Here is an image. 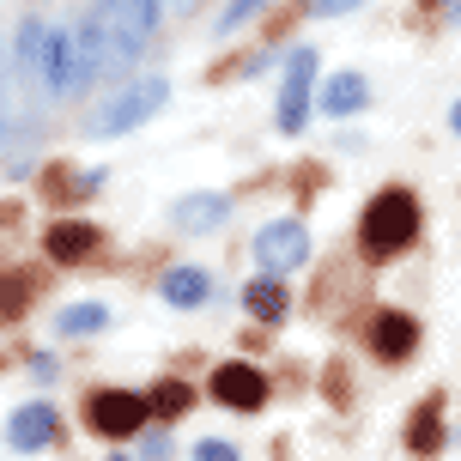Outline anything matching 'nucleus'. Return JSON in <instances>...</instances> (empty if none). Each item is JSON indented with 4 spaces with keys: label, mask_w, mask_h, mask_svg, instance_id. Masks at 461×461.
I'll return each mask as SVG.
<instances>
[{
    "label": "nucleus",
    "mask_w": 461,
    "mask_h": 461,
    "mask_svg": "<svg viewBox=\"0 0 461 461\" xmlns=\"http://www.w3.org/2000/svg\"><path fill=\"white\" fill-rule=\"evenodd\" d=\"M413 237H419V201L407 194V188H383V194L365 207V219H358V243H365L370 261L401 255Z\"/></svg>",
    "instance_id": "f257e3e1"
},
{
    "label": "nucleus",
    "mask_w": 461,
    "mask_h": 461,
    "mask_svg": "<svg viewBox=\"0 0 461 461\" xmlns=\"http://www.w3.org/2000/svg\"><path fill=\"white\" fill-rule=\"evenodd\" d=\"M164 97H170V79H134V86H122L110 104H97L92 122H86V134H97V140L134 134L140 122H152V115L164 110Z\"/></svg>",
    "instance_id": "f03ea898"
},
{
    "label": "nucleus",
    "mask_w": 461,
    "mask_h": 461,
    "mask_svg": "<svg viewBox=\"0 0 461 461\" xmlns=\"http://www.w3.org/2000/svg\"><path fill=\"white\" fill-rule=\"evenodd\" d=\"M310 86H316V49H285V79H279V134H298L303 122H310Z\"/></svg>",
    "instance_id": "7ed1b4c3"
},
{
    "label": "nucleus",
    "mask_w": 461,
    "mask_h": 461,
    "mask_svg": "<svg viewBox=\"0 0 461 461\" xmlns=\"http://www.w3.org/2000/svg\"><path fill=\"white\" fill-rule=\"evenodd\" d=\"M146 413H152V401L134 394V389H97L92 407H86L97 438H134L140 425H146Z\"/></svg>",
    "instance_id": "20e7f679"
},
{
    "label": "nucleus",
    "mask_w": 461,
    "mask_h": 461,
    "mask_svg": "<svg viewBox=\"0 0 461 461\" xmlns=\"http://www.w3.org/2000/svg\"><path fill=\"white\" fill-rule=\"evenodd\" d=\"M255 261H261V274L285 279L292 267H303V261H310V230H303L298 219L261 225V237H255Z\"/></svg>",
    "instance_id": "39448f33"
},
{
    "label": "nucleus",
    "mask_w": 461,
    "mask_h": 461,
    "mask_svg": "<svg viewBox=\"0 0 461 461\" xmlns=\"http://www.w3.org/2000/svg\"><path fill=\"white\" fill-rule=\"evenodd\" d=\"M158 6H164V0H122L115 31H110V73H122V68L140 55V49H146L152 24H158Z\"/></svg>",
    "instance_id": "423d86ee"
},
{
    "label": "nucleus",
    "mask_w": 461,
    "mask_h": 461,
    "mask_svg": "<svg viewBox=\"0 0 461 461\" xmlns=\"http://www.w3.org/2000/svg\"><path fill=\"white\" fill-rule=\"evenodd\" d=\"M212 401L219 407H237V413H255L267 401V376L255 365H219L212 370Z\"/></svg>",
    "instance_id": "0eeeda50"
},
{
    "label": "nucleus",
    "mask_w": 461,
    "mask_h": 461,
    "mask_svg": "<svg viewBox=\"0 0 461 461\" xmlns=\"http://www.w3.org/2000/svg\"><path fill=\"white\" fill-rule=\"evenodd\" d=\"M55 431H61V419H55V407H49V401H31V407H19V413L6 419V443H13L19 456L49 449V443H55Z\"/></svg>",
    "instance_id": "6e6552de"
},
{
    "label": "nucleus",
    "mask_w": 461,
    "mask_h": 461,
    "mask_svg": "<svg viewBox=\"0 0 461 461\" xmlns=\"http://www.w3.org/2000/svg\"><path fill=\"white\" fill-rule=\"evenodd\" d=\"M413 340H419L413 316H401V310H376V322H370V346H376V358H407Z\"/></svg>",
    "instance_id": "1a4fd4ad"
},
{
    "label": "nucleus",
    "mask_w": 461,
    "mask_h": 461,
    "mask_svg": "<svg viewBox=\"0 0 461 461\" xmlns=\"http://www.w3.org/2000/svg\"><path fill=\"white\" fill-rule=\"evenodd\" d=\"M212 292V279L201 274V267H170V274L158 279V298L170 303V310H201Z\"/></svg>",
    "instance_id": "9d476101"
},
{
    "label": "nucleus",
    "mask_w": 461,
    "mask_h": 461,
    "mask_svg": "<svg viewBox=\"0 0 461 461\" xmlns=\"http://www.w3.org/2000/svg\"><path fill=\"white\" fill-rule=\"evenodd\" d=\"M43 49H49V24L24 19L19 31H13V79H37V73H43Z\"/></svg>",
    "instance_id": "9b49d317"
},
{
    "label": "nucleus",
    "mask_w": 461,
    "mask_h": 461,
    "mask_svg": "<svg viewBox=\"0 0 461 461\" xmlns=\"http://www.w3.org/2000/svg\"><path fill=\"white\" fill-rule=\"evenodd\" d=\"M170 219L183 230H212L230 219V194H183L176 207H170Z\"/></svg>",
    "instance_id": "f8f14e48"
},
{
    "label": "nucleus",
    "mask_w": 461,
    "mask_h": 461,
    "mask_svg": "<svg viewBox=\"0 0 461 461\" xmlns=\"http://www.w3.org/2000/svg\"><path fill=\"white\" fill-rule=\"evenodd\" d=\"M43 249H49V261L73 267V261H86V255L97 249V230H92V225H49Z\"/></svg>",
    "instance_id": "ddd939ff"
},
{
    "label": "nucleus",
    "mask_w": 461,
    "mask_h": 461,
    "mask_svg": "<svg viewBox=\"0 0 461 461\" xmlns=\"http://www.w3.org/2000/svg\"><path fill=\"white\" fill-rule=\"evenodd\" d=\"M328 115H358L370 104V86H365V73H334L322 86V97H316Z\"/></svg>",
    "instance_id": "4468645a"
},
{
    "label": "nucleus",
    "mask_w": 461,
    "mask_h": 461,
    "mask_svg": "<svg viewBox=\"0 0 461 461\" xmlns=\"http://www.w3.org/2000/svg\"><path fill=\"white\" fill-rule=\"evenodd\" d=\"M37 140H43V122H24L19 110L6 115V170H13V176H24V152H31Z\"/></svg>",
    "instance_id": "2eb2a0df"
},
{
    "label": "nucleus",
    "mask_w": 461,
    "mask_h": 461,
    "mask_svg": "<svg viewBox=\"0 0 461 461\" xmlns=\"http://www.w3.org/2000/svg\"><path fill=\"white\" fill-rule=\"evenodd\" d=\"M243 303H249L255 322H279V316H285V285L267 274V279H255L249 292H243Z\"/></svg>",
    "instance_id": "dca6fc26"
},
{
    "label": "nucleus",
    "mask_w": 461,
    "mask_h": 461,
    "mask_svg": "<svg viewBox=\"0 0 461 461\" xmlns=\"http://www.w3.org/2000/svg\"><path fill=\"white\" fill-rule=\"evenodd\" d=\"M110 322V310H104V303H68V310H61V316H55V334H97V328Z\"/></svg>",
    "instance_id": "f3484780"
},
{
    "label": "nucleus",
    "mask_w": 461,
    "mask_h": 461,
    "mask_svg": "<svg viewBox=\"0 0 461 461\" xmlns=\"http://www.w3.org/2000/svg\"><path fill=\"white\" fill-rule=\"evenodd\" d=\"M438 443H443L438 407H425V413H419L413 425H407V449H413V456H431V449H438Z\"/></svg>",
    "instance_id": "a211bd4d"
},
{
    "label": "nucleus",
    "mask_w": 461,
    "mask_h": 461,
    "mask_svg": "<svg viewBox=\"0 0 461 461\" xmlns=\"http://www.w3.org/2000/svg\"><path fill=\"white\" fill-rule=\"evenodd\" d=\"M188 407H194V389H188V383H158V389H152V413L158 419H176V413H188Z\"/></svg>",
    "instance_id": "6ab92c4d"
},
{
    "label": "nucleus",
    "mask_w": 461,
    "mask_h": 461,
    "mask_svg": "<svg viewBox=\"0 0 461 461\" xmlns=\"http://www.w3.org/2000/svg\"><path fill=\"white\" fill-rule=\"evenodd\" d=\"M261 6H267V0H230L225 13H219V24H212V31H219V37H230V31H237V24H249Z\"/></svg>",
    "instance_id": "aec40b11"
},
{
    "label": "nucleus",
    "mask_w": 461,
    "mask_h": 461,
    "mask_svg": "<svg viewBox=\"0 0 461 461\" xmlns=\"http://www.w3.org/2000/svg\"><path fill=\"white\" fill-rule=\"evenodd\" d=\"M194 461H243L230 443H219V438H207V443H194Z\"/></svg>",
    "instance_id": "412c9836"
},
{
    "label": "nucleus",
    "mask_w": 461,
    "mask_h": 461,
    "mask_svg": "<svg viewBox=\"0 0 461 461\" xmlns=\"http://www.w3.org/2000/svg\"><path fill=\"white\" fill-rule=\"evenodd\" d=\"M352 6H358V0H310V13H316V19H346Z\"/></svg>",
    "instance_id": "4be33fe9"
},
{
    "label": "nucleus",
    "mask_w": 461,
    "mask_h": 461,
    "mask_svg": "<svg viewBox=\"0 0 461 461\" xmlns=\"http://www.w3.org/2000/svg\"><path fill=\"white\" fill-rule=\"evenodd\" d=\"M449 24H461V0H449Z\"/></svg>",
    "instance_id": "5701e85b"
},
{
    "label": "nucleus",
    "mask_w": 461,
    "mask_h": 461,
    "mask_svg": "<svg viewBox=\"0 0 461 461\" xmlns=\"http://www.w3.org/2000/svg\"><path fill=\"white\" fill-rule=\"evenodd\" d=\"M449 128H456V134H461V104H456V110H449Z\"/></svg>",
    "instance_id": "b1692460"
},
{
    "label": "nucleus",
    "mask_w": 461,
    "mask_h": 461,
    "mask_svg": "<svg viewBox=\"0 0 461 461\" xmlns=\"http://www.w3.org/2000/svg\"><path fill=\"white\" fill-rule=\"evenodd\" d=\"M110 461H128V456H110Z\"/></svg>",
    "instance_id": "393cba45"
}]
</instances>
